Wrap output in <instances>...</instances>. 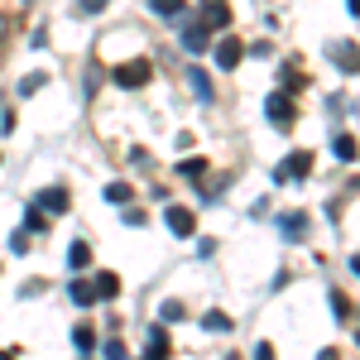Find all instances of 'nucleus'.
I'll return each instance as SVG.
<instances>
[{"mask_svg": "<svg viewBox=\"0 0 360 360\" xmlns=\"http://www.w3.org/2000/svg\"><path fill=\"white\" fill-rule=\"evenodd\" d=\"M149 72H154V63L149 58H130V63H120L111 77H115V86H125V91H135V86H144L149 82Z\"/></svg>", "mask_w": 360, "mask_h": 360, "instance_id": "1", "label": "nucleus"}, {"mask_svg": "<svg viewBox=\"0 0 360 360\" xmlns=\"http://www.w3.org/2000/svg\"><path fill=\"white\" fill-rule=\"evenodd\" d=\"M264 115H269V125H274V130H293V120H298L293 96H288V91H274V96L264 101Z\"/></svg>", "mask_w": 360, "mask_h": 360, "instance_id": "2", "label": "nucleus"}, {"mask_svg": "<svg viewBox=\"0 0 360 360\" xmlns=\"http://www.w3.org/2000/svg\"><path fill=\"white\" fill-rule=\"evenodd\" d=\"M332 63L341 68V72H360V44H351V39H332Z\"/></svg>", "mask_w": 360, "mask_h": 360, "instance_id": "3", "label": "nucleus"}, {"mask_svg": "<svg viewBox=\"0 0 360 360\" xmlns=\"http://www.w3.org/2000/svg\"><path fill=\"white\" fill-rule=\"evenodd\" d=\"M307 173H312V154H307V149H293V159H283L274 178L288 183V178H307Z\"/></svg>", "mask_w": 360, "mask_h": 360, "instance_id": "4", "label": "nucleus"}, {"mask_svg": "<svg viewBox=\"0 0 360 360\" xmlns=\"http://www.w3.org/2000/svg\"><path fill=\"white\" fill-rule=\"evenodd\" d=\"M164 221H168V231H173V236H193V231H197V217L188 212V207H168Z\"/></svg>", "mask_w": 360, "mask_h": 360, "instance_id": "5", "label": "nucleus"}, {"mask_svg": "<svg viewBox=\"0 0 360 360\" xmlns=\"http://www.w3.org/2000/svg\"><path fill=\"white\" fill-rule=\"evenodd\" d=\"M240 58H245V44H240V39H221V44H217V68L231 72V68H240Z\"/></svg>", "mask_w": 360, "mask_h": 360, "instance_id": "6", "label": "nucleus"}, {"mask_svg": "<svg viewBox=\"0 0 360 360\" xmlns=\"http://www.w3.org/2000/svg\"><path fill=\"white\" fill-rule=\"evenodd\" d=\"M202 25L207 29H226L231 25V5H226V0H207V5H202Z\"/></svg>", "mask_w": 360, "mask_h": 360, "instance_id": "7", "label": "nucleus"}, {"mask_svg": "<svg viewBox=\"0 0 360 360\" xmlns=\"http://www.w3.org/2000/svg\"><path fill=\"white\" fill-rule=\"evenodd\" d=\"M207 44H212L207 25H188L183 29V49H188V53H207Z\"/></svg>", "mask_w": 360, "mask_h": 360, "instance_id": "8", "label": "nucleus"}, {"mask_svg": "<svg viewBox=\"0 0 360 360\" xmlns=\"http://www.w3.org/2000/svg\"><path fill=\"white\" fill-rule=\"evenodd\" d=\"M278 231H283V240H303L307 236V217L303 212H288V217H278Z\"/></svg>", "mask_w": 360, "mask_h": 360, "instance_id": "9", "label": "nucleus"}, {"mask_svg": "<svg viewBox=\"0 0 360 360\" xmlns=\"http://www.w3.org/2000/svg\"><path fill=\"white\" fill-rule=\"evenodd\" d=\"M39 207H44V212H68L72 197L63 193V188H44V193H39Z\"/></svg>", "mask_w": 360, "mask_h": 360, "instance_id": "10", "label": "nucleus"}, {"mask_svg": "<svg viewBox=\"0 0 360 360\" xmlns=\"http://www.w3.org/2000/svg\"><path fill=\"white\" fill-rule=\"evenodd\" d=\"M68 298H72L77 307H91V303H96V288H91L86 278H72V288H68Z\"/></svg>", "mask_w": 360, "mask_h": 360, "instance_id": "11", "label": "nucleus"}, {"mask_svg": "<svg viewBox=\"0 0 360 360\" xmlns=\"http://www.w3.org/2000/svg\"><path fill=\"white\" fill-rule=\"evenodd\" d=\"M336 159H341V164H356V159H360L356 135H336Z\"/></svg>", "mask_w": 360, "mask_h": 360, "instance_id": "12", "label": "nucleus"}, {"mask_svg": "<svg viewBox=\"0 0 360 360\" xmlns=\"http://www.w3.org/2000/svg\"><path fill=\"white\" fill-rule=\"evenodd\" d=\"M144 360H168V332H164V327L149 332V356H144Z\"/></svg>", "mask_w": 360, "mask_h": 360, "instance_id": "13", "label": "nucleus"}, {"mask_svg": "<svg viewBox=\"0 0 360 360\" xmlns=\"http://www.w3.org/2000/svg\"><path fill=\"white\" fill-rule=\"evenodd\" d=\"M149 10H154V15H164V20H178V15L188 10V0H149Z\"/></svg>", "mask_w": 360, "mask_h": 360, "instance_id": "14", "label": "nucleus"}, {"mask_svg": "<svg viewBox=\"0 0 360 360\" xmlns=\"http://www.w3.org/2000/svg\"><path fill=\"white\" fill-rule=\"evenodd\" d=\"M188 82H193V91L202 96V101H212V77H207L202 68H188Z\"/></svg>", "mask_w": 360, "mask_h": 360, "instance_id": "15", "label": "nucleus"}, {"mask_svg": "<svg viewBox=\"0 0 360 360\" xmlns=\"http://www.w3.org/2000/svg\"><path fill=\"white\" fill-rule=\"evenodd\" d=\"M72 346H77L82 356H86V351H96V332H91L86 322H82V327H72Z\"/></svg>", "mask_w": 360, "mask_h": 360, "instance_id": "16", "label": "nucleus"}, {"mask_svg": "<svg viewBox=\"0 0 360 360\" xmlns=\"http://www.w3.org/2000/svg\"><path fill=\"white\" fill-rule=\"evenodd\" d=\"M91 288H96V298H115V293H120V278H115V274H96Z\"/></svg>", "mask_w": 360, "mask_h": 360, "instance_id": "17", "label": "nucleus"}, {"mask_svg": "<svg viewBox=\"0 0 360 360\" xmlns=\"http://www.w3.org/2000/svg\"><path fill=\"white\" fill-rule=\"evenodd\" d=\"M68 264H72V269H86V264H91V245H86V240H77V245L68 250Z\"/></svg>", "mask_w": 360, "mask_h": 360, "instance_id": "18", "label": "nucleus"}, {"mask_svg": "<svg viewBox=\"0 0 360 360\" xmlns=\"http://www.w3.org/2000/svg\"><path fill=\"white\" fill-rule=\"evenodd\" d=\"M130 197H135V188H130V183H111V188H106V202H115V207H125Z\"/></svg>", "mask_w": 360, "mask_h": 360, "instance_id": "19", "label": "nucleus"}, {"mask_svg": "<svg viewBox=\"0 0 360 360\" xmlns=\"http://www.w3.org/2000/svg\"><path fill=\"white\" fill-rule=\"evenodd\" d=\"M44 226H49V212H44V207H29L25 212V231H44Z\"/></svg>", "mask_w": 360, "mask_h": 360, "instance_id": "20", "label": "nucleus"}, {"mask_svg": "<svg viewBox=\"0 0 360 360\" xmlns=\"http://www.w3.org/2000/svg\"><path fill=\"white\" fill-rule=\"evenodd\" d=\"M202 327H207V332H231V317H226V312H207Z\"/></svg>", "mask_w": 360, "mask_h": 360, "instance_id": "21", "label": "nucleus"}, {"mask_svg": "<svg viewBox=\"0 0 360 360\" xmlns=\"http://www.w3.org/2000/svg\"><path fill=\"white\" fill-rule=\"evenodd\" d=\"M188 312H183V303H164L159 307V322H183Z\"/></svg>", "mask_w": 360, "mask_h": 360, "instance_id": "22", "label": "nucleus"}, {"mask_svg": "<svg viewBox=\"0 0 360 360\" xmlns=\"http://www.w3.org/2000/svg\"><path fill=\"white\" fill-rule=\"evenodd\" d=\"M283 86H288V91H303L307 77H303V72H293V68H283Z\"/></svg>", "mask_w": 360, "mask_h": 360, "instance_id": "23", "label": "nucleus"}, {"mask_svg": "<svg viewBox=\"0 0 360 360\" xmlns=\"http://www.w3.org/2000/svg\"><path fill=\"white\" fill-rule=\"evenodd\" d=\"M39 86H44V72H29L25 82H20V96H34V91H39Z\"/></svg>", "mask_w": 360, "mask_h": 360, "instance_id": "24", "label": "nucleus"}, {"mask_svg": "<svg viewBox=\"0 0 360 360\" xmlns=\"http://www.w3.org/2000/svg\"><path fill=\"white\" fill-rule=\"evenodd\" d=\"M178 173H183V178H202V173H207V159H188Z\"/></svg>", "mask_w": 360, "mask_h": 360, "instance_id": "25", "label": "nucleus"}, {"mask_svg": "<svg viewBox=\"0 0 360 360\" xmlns=\"http://www.w3.org/2000/svg\"><path fill=\"white\" fill-rule=\"evenodd\" d=\"M106 5H111V0H77V10H82V15H101Z\"/></svg>", "mask_w": 360, "mask_h": 360, "instance_id": "26", "label": "nucleus"}, {"mask_svg": "<svg viewBox=\"0 0 360 360\" xmlns=\"http://www.w3.org/2000/svg\"><path fill=\"white\" fill-rule=\"evenodd\" d=\"M332 312H336V317H351V303H346V293H332Z\"/></svg>", "mask_w": 360, "mask_h": 360, "instance_id": "27", "label": "nucleus"}, {"mask_svg": "<svg viewBox=\"0 0 360 360\" xmlns=\"http://www.w3.org/2000/svg\"><path fill=\"white\" fill-rule=\"evenodd\" d=\"M10 250H20V255L29 250V236H25V231H15V236H10Z\"/></svg>", "mask_w": 360, "mask_h": 360, "instance_id": "28", "label": "nucleus"}, {"mask_svg": "<svg viewBox=\"0 0 360 360\" xmlns=\"http://www.w3.org/2000/svg\"><path fill=\"white\" fill-rule=\"evenodd\" d=\"M106 360H125V346L120 341H106Z\"/></svg>", "mask_w": 360, "mask_h": 360, "instance_id": "29", "label": "nucleus"}, {"mask_svg": "<svg viewBox=\"0 0 360 360\" xmlns=\"http://www.w3.org/2000/svg\"><path fill=\"white\" fill-rule=\"evenodd\" d=\"M255 360H274V346H269V341H259V346H255Z\"/></svg>", "mask_w": 360, "mask_h": 360, "instance_id": "30", "label": "nucleus"}, {"mask_svg": "<svg viewBox=\"0 0 360 360\" xmlns=\"http://www.w3.org/2000/svg\"><path fill=\"white\" fill-rule=\"evenodd\" d=\"M346 10H351V15H356V20H360V0H346Z\"/></svg>", "mask_w": 360, "mask_h": 360, "instance_id": "31", "label": "nucleus"}, {"mask_svg": "<svg viewBox=\"0 0 360 360\" xmlns=\"http://www.w3.org/2000/svg\"><path fill=\"white\" fill-rule=\"evenodd\" d=\"M317 360H341V356H336V351H332V346H327V351H322V356H317Z\"/></svg>", "mask_w": 360, "mask_h": 360, "instance_id": "32", "label": "nucleus"}, {"mask_svg": "<svg viewBox=\"0 0 360 360\" xmlns=\"http://www.w3.org/2000/svg\"><path fill=\"white\" fill-rule=\"evenodd\" d=\"M351 274H360V255H356V259H351Z\"/></svg>", "mask_w": 360, "mask_h": 360, "instance_id": "33", "label": "nucleus"}, {"mask_svg": "<svg viewBox=\"0 0 360 360\" xmlns=\"http://www.w3.org/2000/svg\"><path fill=\"white\" fill-rule=\"evenodd\" d=\"M0 360H15V351H0Z\"/></svg>", "mask_w": 360, "mask_h": 360, "instance_id": "34", "label": "nucleus"}, {"mask_svg": "<svg viewBox=\"0 0 360 360\" xmlns=\"http://www.w3.org/2000/svg\"><path fill=\"white\" fill-rule=\"evenodd\" d=\"M0 39H5V20H0Z\"/></svg>", "mask_w": 360, "mask_h": 360, "instance_id": "35", "label": "nucleus"}, {"mask_svg": "<svg viewBox=\"0 0 360 360\" xmlns=\"http://www.w3.org/2000/svg\"><path fill=\"white\" fill-rule=\"evenodd\" d=\"M226 360H240V356H226Z\"/></svg>", "mask_w": 360, "mask_h": 360, "instance_id": "36", "label": "nucleus"}]
</instances>
